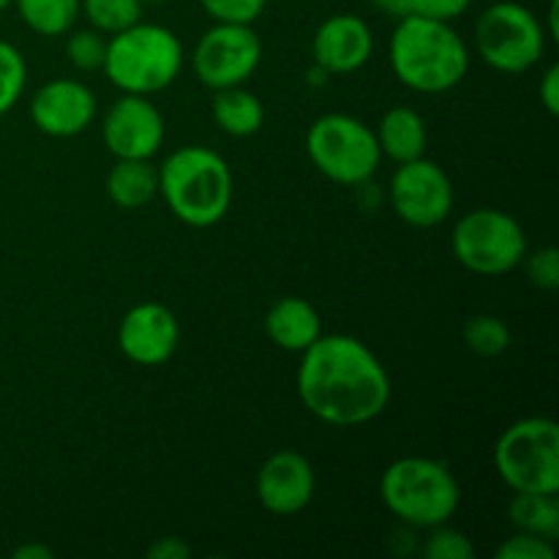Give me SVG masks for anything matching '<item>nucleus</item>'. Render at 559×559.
Wrapping results in <instances>:
<instances>
[{
    "instance_id": "obj_26",
    "label": "nucleus",
    "mask_w": 559,
    "mask_h": 559,
    "mask_svg": "<svg viewBox=\"0 0 559 559\" xmlns=\"http://www.w3.org/2000/svg\"><path fill=\"white\" fill-rule=\"evenodd\" d=\"M104 52H107V38L104 33L85 27V31H69V41H66V55L69 63L80 71H98L104 63Z\"/></svg>"
},
{
    "instance_id": "obj_18",
    "label": "nucleus",
    "mask_w": 559,
    "mask_h": 559,
    "mask_svg": "<svg viewBox=\"0 0 559 559\" xmlns=\"http://www.w3.org/2000/svg\"><path fill=\"white\" fill-rule=\"evenodd\" d=\"M374 136L382 156H388L396 164L415 162V158L424 156L426 145H429L426 120L413 107L388 109L380 118V123H377Z\"/></svg>"
},
{
    "instance_id": "obj_4",
    "label": "nucleus",
    "mask_w": 559,
    "mask_h": 559,
    "mask_svg": "<svg viewBox=\"0 0 559 559\" xmlns=\"http://www.w3.org/2000/svg\"><path fill=\"white\" fill-rule=\"evenodd\" d=\"M183 69V44L169 27L134 22L107 38L102 71L120 93L153 96L178 80Z\"/></svg>"
},
{
    "instance_id": "obj_8",
    "label": "nucleus",
    "mask_w": 559,
    "mask_h": 559,
    "mask_svg": "<svg viewBox=\"0 0 559 559\" xmlns=\"http://www.w3.org/2000/svg\"><path fill=\"white\" fill-rule=\"evenodd\" d=\"M451 251L475 276H508L524 262L527 235L511 213L478 207L453 224Z\"/></svg>"
},
{
    "instance_id": "obj_19",
    "label": "nucleus",
    "mask_w": 559,
    "mask_h": 559,
    "mask_svg": "<svg viewBox=\"0 0 559 559\" xmlns=\"http://www.w3.org/2000/svg\"><path fill=\"white\" fill-rule=\"evenodd\" d=\"M107 194L120 211H140L158 194V167L147 158H118L107 175Z\"/></svg>"
},
{
    "instance_id": "obj_31",
    "label": "nucleus",
    "mask_w": 559,
    "mask_h": 559,
    "mask_svg": "<svg viewBox=\"0 0 559 559\" xmlns=\"http://www.w3.org/2000/svg\"><path fill=\"white\" fill-rule=\"evenodd\" d=\"M469 5H473V0H413V14L440 22H453L467 14Z\"/></svg>"
},
{
    "instance_id": "obj_30",
    "label": "nucleus",
    "mask_w": 559,
    "mask_h": 559,
    "mask_svg": "<svg viewBox=\"0 0 559 559\" xmlns=\"http://www.w3.org/2000/svg\"><path fill=\"white\" fill-rule=\"evenodd\" d=\"M555 540L516 533L497 549V559H555Z\"/></svg>"
},
{
    "instance_id": "obj_20",
    "label": "nucleus",
    "mask_w": 559,
    "mask_h": 559,
    "mask_svg": "<svg viewBox=\"0 0 559 559\" xmlns=\"http://www.w3.org/2000/svg\"><path fill=\"white\" fill-rule=\"evenodd\" d=\"M211 112L216 120L218 129L229 136H243L257 134L265 123V107H262L260 98L251 91H246L243 85L238 87H224V91H213Z\"/></svg>"
},
{
    "instance_id": "obj_14",
    "label": "nucleus",
    "mask_w": 559,
    "mask_h": 559,
    "mask_svg": "<svg viewBox=\"0 0 559 559\" xmlns=\"http://www.w3.org/2000/svg\"><path fill=\"white\" fill-rule=\"evenodd\" d=\"M314 489V467L298 451L271 453L257 473V500L273 516H298L309 508Z\"/></svg>"
},
{
    "instance_id": "obj_22",
    "label": "nucleus",
    "mask_w": 559,
    "mask_h": 559,
    "mask_svg": "<svg viewBox=\"0 0 559 559\" xmlns=\"http://www.w3.org/2000/svg\"><path fill=\"white\" fill-rule=\"evenodd\" d=\"M14 9L27 31L55 38L74 31L82 14V0H14Z\"/></svg>"
},
{
    "instance_id": "obj_3",
    "label": "nucleus",
    "mask_w": 559,
    "mask_h": 559,
    "mask_svg": "<svg viewBox=\"0 0 559 559\" xmlns=\"http://www.w3.org/2000/svg\"><path fill=\"white\" fill-rule=\"evenodd\" d=\"M158 194L186 227H213L233 205V169L211 147H178L158 167Z\"/></svg>"
},
{
    "instance_id": "obj_25",
    "label": "nucleus",
    "mask_w": 559,
    "mask_h": 559,
    "mask_svg": "<svg viewBox=\"0 0 559 559\" xmlns=\"http://www.w3.org/2000/svg\"><path fill=\"white\" fill-rule=\"evenodd\" d=\"M27 85V63L14 44L0 38V118L14 109Z\"/></svg>"
},
{
    "instance_id": "obj_9",
    "label": "nucleus",
    "mask_w": 559,
    "mask_h": 559,
    "mask_svg": "<svg viewBox=\"0 0 559 559\" xmlns=\"http://www.w3.org/2000/svg\"><path fill=\"white\" fill-rule=\"evenodd\" d=\"M546 27L533 9L516 0L491 3L475 25L480 60L500 74H524L546 52Z\"/></svg>"
},
{
    "instance_id": "obj_27",
    "label": "nucleus",
    "mask_w": 559,
    "mask_h": 559,
    "mask_svg": "<svg viewBox=\"0 0 559 559\" xmlns=\"http://www.w3.org/2000/svg\"><path fill=\"white\" fill-rule=\"evenodd\" d=\"M202 11L224 25H254L267 9V0H200Z\"/></svg>"
},
{
    "instance_id": "obj_12",
    "label": "nucleus",
    "mask_w": 559,
    "mask_h": 559,
    "mask_svg": "<svg viewBox=\"0 0 559 559\" xmlns=\"http://www.w3.org/2000/svg\"><path fill=\"white\" fill-rule=\"evenodd\" d=\"M167 123L151 96L123 93L104 112L102 140L115 158H147L151 162L164 145Z\"/></svg>"
},
{
    "instance_id": "obj_21",
    "label": "nucleus",
    "mask_w": 559,
    "mask_h": 559,
    "mask_svg": "<svg viewBox=\"0 0 559 559\" xmlns=\"http://www.w3.org/2000/svg\"><path fill=\"white\" fill-rule=\"evenodd\" d=\"M508 522L516 533L538 535V538H559V502L557 495H533V491H513L508 502Z\"/></svg>"
},
{
    "instance_id": "obj_29",
    "label": "nucleus",
    "mask_w": 559,
    "mask_h": 559,
    "mask_svg": "<svg viewBox=\"0 0 559 559\" xmlns=\"http://www.w3.org/2000/svg\"><path fill=\"white\" fill-rule=\"evenodd\" d=\"M524 267H527L530 282L544 293H555L559 289V251L557 246H544V249L524 254Z\"/></svg>"
},
{
    "instance_id": "obj_37",
    "label": "nucleus",
    "mask_w": 559,
    "mask_h": 559,
    "mask_svg": "<svg viewBox=\"0 0 559 559\" xmlns=\"http://www.w3.org/2000/svg\"><path fill=\"white\" fill-rule=\"evenodd\" d=\"M328 76H331V74H328L325 69H320V66L314 63V69L309 71V85H314V87H317V85H325Z\"/></svg>"
},
{
    "instance_id": "obj_7",
    "label": "nucleus",
    "mask_w": 559,
    "mask_h": 559,
    "mask_svg": "<svg viewBox=\"0 0 559 559\" xmlns=\"http://www.w3.org/2000/svg\"><path fill=\"white\" fill-rule=\"evenodd\" d=\"M495 467L511 491L557 495L559 426L551 418H522L508 426L495 445Z\"/></svg>"
},
{
    "instance_id": "obj_6",
    "label": "nucleus",
    "mask_w": 559,
    "mask_h": 559,
    "mask_svg": "<svg viewBox=\"0 0 559 559\" xmlns=\"http://www.w3.org/2000/svg\"><path fill=\"white\" fill-rule=\"evenodd\" d=\"M306 153L317 173L338 186L358 189L380 169L382 153L374 129L344 112L320 115L306 131Z\"/></svg>"
},
{
    "instance_id": "obj_28",
    "label": "nucleus",
    "mask_w": 559,
    "mask_h": 559,
    "mask_svg": "<svg viewBox=\"0 0 559 559\" xmlns=\"http://www.w3.org/2000/svg\"><path fill=\"white\" fill-rule=\"evenodd\" d=\"M426 559H473L475 546L462 530H453L448 524L431 527V535L424 544Z\"/></svg>"
},
{
    "instance_id": "obj_34",
    "label": "nucleus",
    "mask_w": 559,
    "mask_h": 559,
    "mask_svg": "<svg viewBox=\"0 0 559 559\" xmlns=\"http://www.w3.org/2000/svg\"><path fill=\"white\" fill-rule=\"evenodd\" d=\"M382 14L393 16V20H402V16L413 14V0H371Z\"/></svg>"
},
{
    "instance_id": "obj_16",
    "label": "nucleus",
    "mask_w": 559,
    "mask_h": 559,
    "mask_svg": "<svg viewBox=\"0 0 559 559\" xmlns=\"http://www.w3.org/2000/svg\"><path fill=\"white\" fill-rule=\"evenodd\" d=\"M374 55V33L358 14H333L311 38V58L328 74H355Z\"/></svg>"
},
{
    "instance_id": "obj_11",
    "label": "nucleus",
    "mask_w": 559,
    "mask_h": 559,
    "mask_svg": "<svg viewBox=\"0 0 559 559\" xmlns=\"http://www.w3.org/2000/svg\"><path fill=\"white\" fill-rule=\"evenodd\" d=\"M388 200L396 216L415 229L440 227L453 211L451 175L431 158L399 164L388 186Z\"/></svg>"
},
{
    "instance_id": "obj_5",
    "label": "nucleus",
    "mask_w": 559,
    "mask_h": 559,
    "mask_svg": "<svg viewBox=\"0 0 559 559\" xmlns=\"http://www.w3.org/2000/svg\"><path fill=\"white\" fill-rule=\"evenodd\" d=\"M380 497L402 524L431 530L456 516L462 489L448 464L429 456H404L382 473Z\"/></svg>"
},
{
    "instance_id": "obj_2",
    "label": "nucleus",
    "mask_w": 559,
    "mask_h": 559,
    "mask_svg": "<svg viewBox=\"0 0 559 559\" xmlns=\"http://www.w3.org/2000/svg\"><path fill=\"white\" fill-rule=\"evenodd\" d=\"M391 71L404 87L426 96L462 85L469 71V47L451 22L407 14L388 44Z\"/></svg>"
},
{
    "instance_id": "obj_17",
    "label": "nucleus",
    "mask_w": 559,
    "mask_h": 559,
    "mask_svg": "<svg viewBox=\"0 0 559 559\" xmlns=\"http://www.w3.org/2000/svg\"><path fill=\"white\" fill-rule=\"evenodd\" d=\"M265 333L284 353H306L322 336L320 311L304 298H282L265 317Z\"/></svg>"
},
{
    "instance_id": "obj_23",
    "label": "nucleus",
    "mask_w": 559,
    "mask_h": 559,
    "mask_svg": "<svg viewBox=\"0 0 559 559\" xmlns=\"http://www.w3.org/2000/svg\"><path fill=\"white\" fill-rule=\"evenodd\" d=\"M462 338L467 349L480 358H500L511 347V328L506 320L495 314H475L464 322Z\"/></svg>"
},
{
    "instance_id": "obj_32",
    "label": "nucleus",
    "mask_w": 559,
    "mask_h": 559,
    "mask_svg": "<svg viewBox=\"0 0 559 559\" xmlns=\"http://www.w3.org/2000/svg\"><path fill=\"white\" fill-rule=\"evenodd\" d=\"M538 98L546 107V112L557 115L559 112V66H549L540 76L538 85Z\"/></svg>"
},
{
    "instance_id": "obj_13",
    "label": "nucleus",
    "mask_w": 559,
    "mask_h": 559,
    "mask_svg": "<svg viewBox=\"0 0 559 559\" xmlns=\"http://www.w3.org/2000/svg\"><path fill=\"white\" fill-rule=\"evenodd\" d=\"M180 344V325L173 309L164 304L147 300L126 311L118 328V347L131 364L136 366H164L175 355Z\"/></svg>"
},
{
    "instance_id": "obj_36",
    "label": "nucleus",
    "mask_w": 559,
    "mask_h": 559,
    "mask_svg": "<svg viewBox=\"0 0 559 559\" xmlns=\"http://www.w3.org/2000/svg\"><path fill=\"white\" fill-rule=\"evenodd\" d=\"M557 11H559V0H551V3H549V25H544L546 27V36H549V38H559Z\"/></svg>"
},
{
    "instance_id": "obj_38",
    "label": "nucleus",
    "mask_w": 559,
    "mask_h": 559,
    "mask_svg": "<svg viewBox=\"0 0 559 559\" xmlns=\"http://www.w3.org/2000/svg\"><path fill=\"white\" fill-rule=\"evenodd\" d=\"M11 5H14V0H0V11L11 9Z\"/></svg>"
},
{
    "instance_id": "obj_35",
    "label": "nucleus",
    "mask_w": 559,
    "mask_h": 559,
    "mask_svg": "<svg viewBox=\"0 0 559 559\" xmlns=\"http://www.w3.org/2000/svg\"><path fill=\"white\" fill-rule=\"evenodd\" d=\"M14 557L16 559H49L52 557V549H47V546H38V544H27V546H20V549H14Z\"/></svg>"
},
{
    "instance_id": "obj_24",
    "label": "nucleus",
    "mask_w": 559,
    "mask_h": 559,
    "mask_svg": "<svg viewBox=\"0 0 559 559\" xmlns=\"http://www.w3.org/2000/svg\"><path fill=\"white\" fill-rule=\"evenodd\" d=\"M82 16L93 31L115 36L142 20V0H82Z\"/></svg>"
},
{
    "instance_id": "obj_10",
    "label": "nucleus",
    "mask_w": 559,
    "mask_h": 559,
    "mask_svg": "<svg viewBox=\"0 0 559 559\" xmlns=\"http://www.w3.org/2000/svg\"><path fill=\"white\" fill-rule=\"evenodd\" d=\"M262 63V41L251 25L207 27L191 52V69L197 80L211 91L238 87L254 76Z\"/></svg>"
},
{
    "instance_id": "obj_33",
    "label": "nucleus",
    "mask_w": 559,
    "mask_h": 559,
    "mask_svg": "<svg viewBox=\"0 0 559 559\" xmlns=\"http://www.w3.org/2000/svg\"><path fill=\"white\" fill-rule=\"evenodd\" d=\"M191 555V546L180 538H158L156 544L147 549V557L151 559H186Z\"/></svg>"
},
{
    "instance_id": "obj_1",
    "label": "nucleus",
    "mask_w": 559,
    "mask_h": 559,
    "mask_svg": "<svg viewBox=\"0 0 559 559\" xmlns=\"http://www.w3.org/2000/svg\"><path fill=\"white\" fill-rule=\"evenodd\" d=\"M298 396L322 424L355 429L385 413L391 377L385 364L360 338L322 333L300 353Z\"/></svg>"
},
{
    "instance_id": "obj_15",
    "label": "nucleus",
    "mask_w": 559,
    "mask_h": 559,
    "mask_svg": "<svg viewBox=\"0 0 559 559\" xmlns=\"http://www.w3.org/2000/svg\"><path fill=\"white\" fill-rule=\"evenodd\" d=\"M96 96L80 80H49L31 98V120L47 136L69 140L96 120Z\"/></svg>"
}]
</instances>
